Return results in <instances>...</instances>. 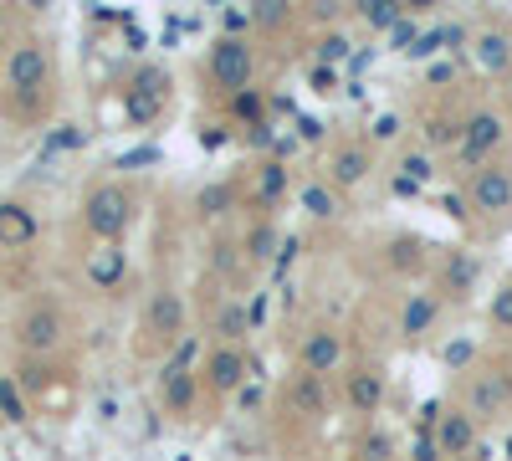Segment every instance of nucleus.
I'll return each mask as SVG.
<instances>
[{"mask_svg": "<svg viewBox=\"0 0 512 461\" xmlns=\"http://www.w3.org/2000/svg\"><path fill=\"white\" fill-rule=\"evenodd\" d=\"M21 385H26V390H41V385H47V369H41V364H26V369H21Z\"/></svg>", "mask_w": 512, "mask_h": 461, "instance_id": "nucleus-42", "label": "nucleus"}, {"mask_svg": "<svg viewBox=\"0 0 512 461\" xmlns=\"http://www.w3.org/2000/svg\"><path fill=\"white\" fill-rule=\"evenodd\" d=\"M226 139H231L226 129H200V144H205V149H221Z\"/></svg>", "mask_w": 512, "mask_h": 461, "instance_id": "nucleus-44", "label": "nucleus"}, {"mask_svg": "<svg viewBox=\"0 0 512 461\" xmlns=\"http://www.w3.org/2000/svg\"><path fill=\"white\" fill-rule=\"evenodd\" d=\"M195 211H200L205 221H221V216H231V211H236V185H231V180L205 185V190L195 195Z\"/></svg>", "mask_w": 512, "mask_h": 461, "instance_id": "nucleus-25", "label": "nucleus"}, {"mask_svg": "<svg viewBox=\"0 0 512 461\" xmlns=\"http://www.w3.org/2000/svg\"><path fill=\"white\" fill-rule=\"evenodd\" d=\"M139 221V195L118 185V180H103L93 185L88 195H82V226H88V236L98 246H123V236L134 231Z\"/></svg>", "mask_w": 512, "mask_h": 461, "instance_id": "nucleus-2", "label": "nucleus"}, {"mask_svg": "<svg viewBox=\"0 0 512 461\" xmlns=\"http://www.w3.org/2000/svg\"><path fill=\"white\" fill-rule=\"evenodd\" d=\"M482 441V421L466 405L446 410L441 415V426H436V446H441V461H456V456H472Z\"/></svg>", "mask_w": 512, "mask_h": 461, "instance_id": "nucleus-12", "label": "nucleus"}, {"mask_svg": "<svg viewBox=\"0 0 512 461\" xmlns=\"http://www.w3.org/2000/svg\"><path fill=\"white\" fill-rule=\"evenodd\" d=\"M359 21L369 31H395L400 21H410V6H359Z\"/></svg>", "mask_w": 512, "mask_h": 461, "instance_id": "nucleus-28", "label": "nucleus"}, {"mask_svg": "<svg viewBox=\"0 0 512 461\" xmlns=\"http://www.w3.org/2000/svg\"><path fill=\"white\" fill-rule=\"evenodd\" d=\"M77 144H82V134L72 129V123H62V129L52 134V149H77Z\"/></svg>", "mask_w": 512, "mask_h": 461, "instance_id": "nucleus-41", "label": "nucleus"}, {"mask_svg": "<svg viewBox=\"0 0 512 461\" xmlns=\"http://www.w3.org/2000/svg\"><path fill=\"white\" fill-rule=\"evenodd\" d=\"M139 164H159V149H134L118 159V170H139Z\"/></svg>", "mask_w": 512, "mask_h": 461, "instance_id": "nucleus-40", "label": "nucleus"}, {"mask_svg": "<svg viewBox=\"0 0 512 461\" xmlns=\"http://www.w3.org/2000/svg\"><path fill=\"white\" fill-rule=\"evenodd\" d=\"M472 52H477V62H482V72H492V77H512V26H482L477 36H472Z\"/></svg>", "mask_w": 512, "mask_h": 461, "instance_id": "nucleus-15", "label": "nucleus"}, {"mask_svg": "<svg viewBox=\"0 0 512 461\" xmlns=\"http://www.w3.org/2000/svg\"><path fill=\"white\" fill-rule=\"evenodd\" d=\"M441 359H446V369H466V364L477 359V344H472V339H451V344L441 349Z\"/></svg>", "mask_w": 512, "mask_h": 461, "instance_id": "nucleus-35", "label": "nucleus"}, {"mask_svg": "<svg viewBox=\"0 0 512 461\" xmlns=\"http://www.w3.org/2000/svg\"><path fill=\"white\" fill-rule=\"evenodd\" d=\"M502 139H507V123H502L497 108L466 113V118H461V144H456V154H451L456 175H461V170H472V175H477L482 164H492V154L502 149Z\"/></svg>", "mask_w": 512, "mask_h": 461, "instance_id": "nucleus-4", "label": "nucleus"}, {"mask_svg": "<svg viewBox=\"0 0 512 461\" xmlns=\"http://www.w3.org/2000/svg\"><path fill=\"white\" fill-rule=\"evenodd\" d=\"M195 359H200V339H195V333H185L180 349L169 354V364H175V369H195Z\"/></svg>", "mask_w": 512, "mask_h": 461, "instance_id": "nucleus-38", "label": "nucleus"}, {"mask_svg": "<svg viewBox=\"0 0 512 461\" xmlns=\"http://www.w3.org/2000/svg\"><path fill=\"white\" fill-rule=\"evenodd\" d=\"M246 328H251V313H246L236 298H226L221 313H216V344H241Z\"/></svg>", "mask_w": 512, "mask_h": 461, "instance_id": "nucleus-26", "label": "nucleus"}, {"mask_svg": "<svg viewBox=\"0 0 512 461\" xmlns=\"http://www.w3.org/2000/svg\"><path fill=\"white\" fill-rule=\"evenodd\" d=\"M369 175H374V144L359 134H338L328 144V159H323V180L344 195V190H359Z\"/></svg>", "mask_w": 512, "mask_h": 461, "instance_id": "nucleus-5", "label": "nucleus"}, {"mask_svg": "<svg viewBox=\"0 0 512 461\" xmlns=\"http://www.w3.org/2000/svg\"><path fill=\"white\" fill-rule=\"evenodd\" d=\"M36 231H41V221L26 200H0V246L21 251V246L36 241Z\"/></svg>", "mask_w": 512, "mask_h": 461, "instance_id": "nucleus-19", "label": "nucleus"}, {"mask_svg": "<svg viewBox=\"0 0 512 461\" xmlns=\"http://www.w3.org/2000/svg\"><path fill=\"white\" fill-rule=\"evenodd\" d=\"M297 369L318 374V380L338 374V369H344V333H338V328H328V323L308 328L303 339H297Z\"/></svg>", "mask_w": 512, "mask_h": 461, "instance_id": "nucleus-9", "label": "nucleus"}, {"mask_svg": "<svg viewBox=\"0 0 512 461\" xmlns=\"http://www.w3.org/2000/svg\"><path fill=\"white\" fill-rule=\"evenodd\" d=\"M441 308H446V303H441V292H436V287L410 292L405 308H400V333H405V339H425V333H436Z\"/></svg>", "mask_w": 512, "mask_h": 461, "instance_id": "nucleus-16", "label": "nucleus"}, {"mask_svg": "<svg viewBox=\"0 0 512 461\" xmlns=\"http://www.w3.org/2000/svg\"><path fill=\"white\" fill-rule=\"evenodd\" d=\"M384 369H374V364H354L349 374H344V400L359 410V415H374L379 405H384Z\"/></svg>", "mask_w": 512, "mask_h": 461, "instance_id": "nucleus-17", "label": "nucleus"}, {"mask_svg": "<svg viewBox=\"0 0 512 461\" xmlns=\"http://www.w3.org/2000/svg\"><path fill=\"white\" fill-rule=\"evenodd\" d=\"M466 190H472V211L477 216H507L512 211V170H507V164H497V159L482 164Z\"/></svg>", "mask_w": 512, "mask_h": 461, "instance_id": "nucleus-11", "label": "nucleus"}, {"mask_svg": "<svg viewBox=\"0 0 512 461\" xmlns=\"http://www.w3.org/2000/svg\"><path fill=\"white\" fill-rule=\"evenodd\" d=\"M164 103H169V72H164V67H139L134 82L123 88V113H128V123H134V129H144V123H154V118L164 113Z\"/></svg>", "mask_w": 512, "mask_h": 461, "instance_id": "nucleus-7", "label": "nucleus"}, {"mask_svg": "<svg viewBox=\"0 0 512 461\" xmlns=\"http://www.w3.org/2000/svg\"><path fill=\"white\" fill-rule=\"evenodd\" d=\"M297 205L313 216V221H344V195H338L328 180H308V185H297Z\"/></svg>", "mask_w": 512, "mask_h": 461, "instance_id": "nucleus-22", "label": "nucleus"}, {"mask_svg": "<svg viewBox=\"0 0 512 461\" xmlns=\"http://www.w3.org/2000/svg\"><path fill=\"white\" fill-rule=\"evenodd\" d=\"M410 461H441V446H436V431H415V446H410Z\"/></svg>", "mask_w": 512, "mask_h": 461, "instance_id": "nucleus-37", "label": "nucleus"}, {"mask_svg": "<svg viewBox=\"0 0 512 461\" xmlns=\"http://www.w3.org/2000/svg\"><path fill=\"white\" fill-rule=\"evenodd\" d=\"M88 282L98 287V292H113V287H123V277H128V251L123 246H98V251H88Z\"/></svg>", "mask_w": 512, "mask_h": 461, "instance_id": "nucleus-20", "label": "nucleus"}, {"mask_svg": "<svg viewBox=\"0 0 512 461\" xmlns=\"http://www.w3.org/2000/svg\"><path fill=\"white\" fill-rule=\"evenodd\" d=\"M231 113H236L241 123H251V129H262V113H267V98L256 93V88H246V93H236V98H231Z\"/></svg>", "mask_w": 512, "mask_h": 461, "instance_id": "nucleus-31", "label": "nucleus"}, {"mask_svg": "<svg viewBox=\"0 0 512 461\" xmlns=\"http://www.w3.org/2000/svg\"><path fill=\"white\" fill-rule=\"evenodd\" d=\"M144 333H149V339H164V344L185 339V298H180L175 287H159L154 298H149V308H144Z\"/></svg>", "mask_w": 512, "mask_h": 461, "instance_id": "nucleus-13", "label": "nucleus"}, {"mask_svg": "<svg viewBox=\"0 0 512 461\" xmlns=\"http://www.w3.org/2000/svg\"><path fill=\"white\" fill-rule=\"evenodd\" d=\"M482 267L472 251H446L441 257V272H436V292H441V303H461V298H472V287H477Z\"/></svg>", "mask_w": 512, "mask_h": 461, "instance_id": "nucleus-14", "label": "nucleus"}, {"mask_svg": "<svg viewBox=\"0 0 512 461\" xmlns=\"http://www.w3.org/2000/svg\"><path fill=\"white\" fill-rule=\"evenodd\" d=\"M364 139H369V144H400V139H405V118H400V113H379V118L369 123Z\"/></svg>", "mask_w": 512, "mask_h": 461, "instance_id": "nucleus-32", "label": "nucleus"}, {"mask_svg": "<svg viewBox=\"0 0 512 461\" xmlns=\"http://www.w3.org/2000/svg\"><path fill=\"white\" fill-rule=\"evenodd\" d=\"M0 421H11V426H21V421H26L21 385H16V380H6V374H0Z\"/></svg>", "mask_w": 512, "mask_h": 461, "instance_id": "nucleus-30", "label": "nucleus"}, {"mask_svg": "<svg viewBox=\"0 0 512 461\" xmlns=\"http://www.w3.org/2000/svg\"><path fill=\"white\" fill-rule=\"evenodd\" d=\"M241 410H256V405H262V385H241Z\"/></svg>", "mask_w": 512, "mask_h": 461, "instance_id": "nucleus-43", "label": "nucleus"}, {"mask_svg": "<svg viewBox=\"0 0 512 461\" xmlns=\"http://www.w3.org/2000/svg\"><path fill=\"white\" fill-rule=\"evenodd\" d=\"M62 339H67V323H62V313H57L52 303L26 308V313H21V323H16V344H21L31 359L62 349Z\"/></svg>", "mask_w": 512, "mask_h": 461, "instance_id": "nucleus-8", "label": "nucleus"}, {"mask_svg": "<svg viewBox=\"0 0 512 461\" xmlns=\"http://www.w3.org/2000/svg\"><path fill=\"white\" fill-rule=\"evenodd\" d=\"M200 385L210 395H241V385H251V359L241 344H210L205 364H200Z\"/></svg>", "mask_w": 512, "mask_h": 461, "instance_id": "nucleus-6", "label": "nucleus"}, {"mask_svg": "<svg viewBox=\"0 0 512 461\" xmlns=\"http://www.w3.org/2000/svg\"><path fill=\"white\" fill-rule=\"evenodd\" d=\"M512 400V369H472V380H466V410L477 415V421H497Z\"/></svg>", "mask_w": 512, "mask_h": 461, "instance_id": "nucleus-10", "label": "nucleus"}, {"mask_svg": "<svg viewBox=\"0 0 512 461\" xmlns=\"http://www.w3.org/2000/svg\"><path fill=\"white\" fill-rule=\"evenodd\" d=\"M344 57H349V41H344V36H323L318 62H344Z\"/></svg>", "mask_w": 512, "mask_h": 461, "instance_id": "nucleus-39", "label": "nucleus"}, {"mask_svg": "<svg viewBox=\"0 0 512 461\" xmlns=\"http://www.w3.org/2000/svg\"><path fill=\"white\" fill-rule=\"evenodd\" d=\"M52 77H57V57L41 36H21L11 57H6V98H16L26 113L41 108V98L52 93Z\"/></svg>", "mask_w": 512, "mask_h": 461, "instance_id": "nucleus-1", "label": "nucleus"}, {"mask_svg": "<svg viewBox=\"0 0 512 461\" xmlns=\"http://www.w3.org/2000/svg\"><path fill=\"white\" fill-rule=\"evenodd\" d=\"M287 185H292L287 180V164L282 159H262V164H256V175H251V200L272 216L277 205H282V195H287Z\"/></svg>", "mask_w": 512, "mask_h": 461, "instance_id": "nucleus-21", "label": "nucleus"}, {"mask_svg": "<svg viewBox=\"0 0 512 461\" xmlns=\"http://www.w3.org/2000/svg\"><path fill=\"white\" fill-rule=\"evenodd\" d=\"M159 400H164V410L190 415V410H195V400H200V374H195V369H175V364H164V369H159Z\"/></svg>", "mask_w": 512, "mask_h": 461, "instance_id": "nucleus-18", "label": "nucleus"}, {"mask_svg": "<svg viewBox=\"0 0 512 461\" xmlns=\"http://www.w3.org/2000/svg\"><path fill=\"white\" fill-rule=\"evenodd\" d=\"M205 77L216 82V93H226V98L246 93L256 82V47L246 36H216L205 52Z\"/></svg>", "mask_w": 512, "mask_h": 461, "instance_id": "nucleus-3", "label": "nucleus"}, {"mask_svg": "<svg viewBox=\"0 0 512 461\" xmlns=\"http://www.w3.org/2000/svg\"><path fill=\"white\" fill-rule=\"evenodd\" d=\"M277 246H282V236H277V231H272V221H267V226H256V231L246 236V257H256V262H267L272 251H277Z\"/></svg>", "mask_w": 512, "mask_h": 461, "instance_id": "nucleus-34", "label": "nucleus"}, {"mask_svg": "<svg viewBox=\"0 0 512 461\" xmlns=\"http://www.w3.org/2000/svg\"><path fill=\"white\" fill-rule=\"evenodd\" d=\"M507 98H512V77H507Z\"/></svg>", "mask_w": 512, "mask_h": 461, "instance_id": "nucleus-45", "label": "nucleus"}, {"mask_svg": "<svg viewBox=\"0 0 512 461\" xmlns=\"http://www.w3.org/2000/svg\"><path fill=\"white\" fill-rule=\"evenodd\" d=\"M425 246L415 231H400V236H390V246H384V267L390 272H400V277H410V272H420L425 267Z\"/></svg>", "mask_w": 512, "mask_h": 461, "instance_id": "nucleus-23", "label": "nucleus"}, {"mask_svg": "<svg viewBox=\"0 0 512 461\" xmlns=\"http://www.w3.org/2000/svg\"><path fill=\"white\" fill-rule=\"evenodd\" d=\"M487 318H492V328H497V333H512V277L492 292V308H487Z\"/></svg>", "mask_w": 512, "mask_h": 461, "instance_id": "nucleus-33", "label": "nucleus"}, {"mask_svg": "<svg viewBox=\"0 0 512 461\" xmlns=\"http://www.w3.org/2000/svg\"><path fill=\"white\" fill-rule=\"evenodd\" d=\"M390 456H395L390 436H364L359 441V461H390Z\"/></svg>", "mask_w": 512, "mask_h": 461, "instance_id": "nucleus-36", "label": "nucleus"}, {"mask_svg": "<svg viewBox=\"0 0 512 461\" xmlns=\"http://www.w3.org/2000/svg\"><path fill=\"white\" fill-rule=\"evenodd\" d=\"M395 175L410 180V185H425V180H436V154L431 149H405L400 164H395Z\"/></svg>", "mask_w": 512, "mask_h": 461, "instance_id": "nucleus-27", "label": "nucleus"}, {"mask_svg": "<svg viewBox=\"0 0 512 461\" xmlns=\"http://www.w3.org/2000/svg\"><path fill=\"white\" fill-rule=\"evenodd\" d=\"M292 16H297V11H292V6H282V0H267V6H251V26H256V31H282Z\"/></svg>", "mask_w": 512, "mask_h": 461, "instance_id": "nucleus-29", "label": "nucleus"}, {"mask_svg": "<svg viewBox=\"0 0 512 461\" xmlns=\"http://www.w3.org/2000/svg\"><path fill=\"white\" fill-rule=\"evenodd\" d=\"M287 390H292V405H297V410H303V415H323V410H328V395H323V380H318V374H308V369H297Z\"/></svg>", "mask_w": 512, "mask_h": 461, "instance_id": "nucleus-24", "label": "nucleus"}]
</instances>
